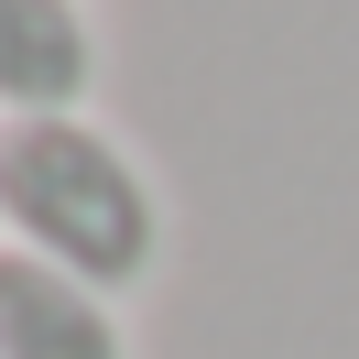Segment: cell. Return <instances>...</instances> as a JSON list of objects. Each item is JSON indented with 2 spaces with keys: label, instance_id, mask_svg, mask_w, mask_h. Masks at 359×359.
<instances>
[{
  "label": "cell",
  "instance_id": "3",
  "mask_svg": "<svg viewBox=\"0 0 359 359\" xmlns=\"http://www.w3.org/2000/svg\"><path fill=\"white\" fill-rule=\"evenodd\" d=\"M0 359H131L120 305L33 250H0Z\"/></svg>",
  "mask_w": 359,
  "mask_h": 359
},
{
  "label": "cell",
  "instance_id": "1",
  "mask_svg": "<svg viewBox=\"0 0 359 359\" xmlns=\"http://www.w3.org/2000/svg\"><path fill=\"white\" fill-rule=\"evenodd\" d=\"M0 250H33L88 294H142L163 272V196L109 120H0Z\"/></svg>",
  "mask_w": 359,
  "mask_h": 359
},
{
  "label": "cell",
  "instance_id": "2",
  "mask_svg": "<svg viewBox=\"0 0 359 359\" xmlns=\"http://www.w3.org/2000/svg\"><path fill=\"white\" fill-rule=\"evenodd\" d=\"M98 88L88 0H0V120H66Z\"/></svg>",
  "mask_w": 359,
  "mask_h": 359
}]
</instances>
